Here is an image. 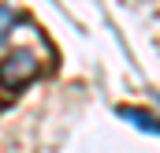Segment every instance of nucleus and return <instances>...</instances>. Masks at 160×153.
I'll list each match as a JSON object with an SVG mask.
<instances>
[{"mask_svg":"<svg viewBox=\"0 0 160 153\" xmlns=\"http://www.w3.org/2000/svg\"><path fill=\"white\" fill-rule=\"evenodd\" d=\"M34 75H38V60H34L30 52H22V49L8 52V56L0 60V86L8 90V97H15L19 90H26V82Z\"/></svg>","mask_w":160,"mask_h":153,"instance_id":"f257e3e1","label":"nucleus"},{"mask_svg":"<svg viewBox=\"0 0 160 153\" xmlns=\"http://www.w3.org/2000/svg\"><path fill=\"white\" fill-rule=\"evenodd\" d=\"M15 23H19V15H15L11 8H4V4H0V45H4V41H8V34L15 30Z\"/></svg>","mask_w":160,"mask_h":153,"instance_id":"f03ea898","label":"nucleus"},{"mask_svg":"<svg viewBox=\"0 0 160 153\" xmlns=\"http://www.w3.org/2000/svg\"><path fill=\"white\" fill-rule=\"evenodd\" d=\"M119 112L127 116V119H134L138 127H145V131H157V135H160V123H157V119H149V116H138V108H119Z\"/></svg>","mask_w":160,"mask_h":153,"instance_id":"7ed1b4c3","label":"nucleus"}]
</instances>
